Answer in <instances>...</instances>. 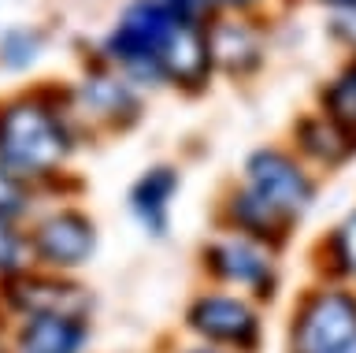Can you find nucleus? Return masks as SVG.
<instances>
[{
    "label": "nucleus",
    "instance_id": "f257e3e1",
    "mask_svg": "<svg viewBox=\"0 0 356 353\" xmlns=\"http://www.w3.org/2000/svg\"><path fill=\"white\" fill-rule=\"evenodd\" d=\"M104 52L119 68H127L138 79H182L200 82L208 71V38L175 15L160 0H138L122 12L119 26L111 30Z\"/></svg>",
    "mask_w": 356,
    "mask_h": 353
},
{
    "label": "nucleus",
    "instance_id": "f03ea898",
    "mask_svg": "<svg viewBox=\"0 0 356 353\" xmlns=\"http://www.w3.org/2000/svg\"><path fill=\"white\" fill-rule=\"evenodd\" d=\"M71 152L60 112H52L38 97H15L0 104V168L15 179H44L60 171V164Z\"/></svg>",
    "mask_w": 356,
    "mask_h": 353
},
{
    "label": "nucleus",
    "instance_id": "7ed1b4c3",
    "mask_svg": "<svg viewBox=\"0 0 356 353\" xmlns=\"http://www.w3.org/2000/svg\"><path fill=\"white\" fill-rule=\"evenodd\" d=\"M289 353H356V297L349 290H316L293 313Z\"/></svg>",
    "mask_w": 356,
    "mask_h": 353
},
{
    "label": "nucleus",
    "instance_id": "20e7f679",
    "mask_svg": "<svg viewBox=\"0 0 356 353\" xmlns=\"http://www.w3.org/2000/svg\"><path fill=\"white\" fill-rule=\"evenodd\" d=\"M245 182L249 194L260 208H267L278 223L297 212H305L312 205V179L297 168L286 152H256L245 168Z\"/></svg>",
    "mask_w": 356,
    "mask_h": 353
},
{
    "label": "nucleus",
    "instance_id": "39448f33",
    "mask_svg": "<svg viewBox=\"0 0 356 353\" xmlns=\"http://www.w3.org/2000/svg\"><path fill=\"white\" fill-rule=\"evenodd\" d=\"M189 327L208 346L227 353H249L260 342V316L249 301L230 294H204L189 305Z\"/></svg>",
    "mask_w": 356,
    "mask_h": 353
},
{
    "label": "nucleus",
    "instance_id": "423d86ee",
    "mask_svg": "<svg viewBox=\"0 0 356 353\" xmlns=\"http://www.w3.org/2000/svg\"><path fill=\"white\" fill-rule=\"evenodd\" d=\"M93 246H97L93 223H89L82 212H74V208L44 216L41 223L30 230L33 260L44 264V268H52V272H67V268L86 264L93 257Z\"/></svg>",
    "mask_w": 356,
    "mask_h": 353
},
{
    "label": "nucleus",
    "instance_id": "0eeeda50",
    "mask_svg": "<svg viewBox=\"0 0 356 353\" xmlns=\"http://www.w3.org/2000/svg\"><path fill=\"white\" fill-rule=\"evenodd\" d=\"M8 308L19 320L26 316H49V313H67V316H86V297L78 294V286L56 279V275H30L22 272L15 279H8Z\"/></svg>",
    "mask_w": 356,
    "mask_h": 353
},
{
    "label": "nucleus",
    "instance_id": "6e6552de",
    "mask_svg": "<svg viewBox=\"0 0 356 353\" xmlns=\"http://www.w3.org/2000/svg\"><path fill=\"white\" fill-rule=\"evenodd\" d=\"M89 342L86 316H26L15 331V353H82Z\"/></svg>",
    "mask_w": 356,
    "mask_h": 353
},
{
    "label": "nucleus",
    "instance_id": "1a4fd4ad",
    "mask_svg": "<svg viewBox=\"0 0 356 353\" xmlns=\"http://www.w3.org/2000/svg\"><path fill=\"white\" fill-rule=\"evenodd\" d=\"M211 268L216 275H222L227 283L238 286H264V279L271 275V260L267 253L249 238H222L211 249Z\"/></svg>",
    "mask_w": 356,
    "mask_h": 353
},
{
    "label": "nucleus",
    "instance_id": "9d476101",
    "mask_svg": "<svg viewBox=\"0 0 356 353\" xmlns=\"http://www.w3.org/2000/svg\"><path fill=\"white\" fill-rule=\"evenodd\" d=\"M175 186H178V179H175L171 168H152L138 186H134L130 201H134V212L141 216L145 227L163 230V223H167V205H171Z\"/></svg>",
    "mask_w": 356,
    "mask_h": 353
},
{
    "label": "nucleus",
    "instance_id": "9b49d317",
    "mask_svg": "<svg viewBox=\"0 0 356 353\" xmlns=\"http://www.w3.org/2000/svg\"><path fill=\"white\" fill-rule=\"evenodd\" d=\"M30 235H22L15 216H0V279H15L30 272Z\"/></svg>",
    "mask_w": 356,
    "mask_h": 353
},
{
    "label": "nucleus",
    "instance_id": "f8f14e48",
    "mask_svg": "<svg viewBox=\"0 0 356 353\" xmlns=\"http://www.w3.org/2000/svg\"><path fill=\"white\" fill-rule=\"evenodd\" d=\"M41 52V34L38 30H26V26H15L0 38V60L8 68H26V63L38 60Z\"/></svg>",
    "mask_w": 356,
    "mask_h": 353
},
{
    "label": "nucleus",
    "instance_id": "ddd939ff",
    "mask_svg": "<svg viewBox=\"0 0 356 353\" xmlns=\"http://www.w3.org/2000/svg\"><path fill=\"white\" fill-rule=\"evenodd\" d=\"M327 104H330L334 123L356 130V71H349L345 79L334 82V90L327 93Z\"/></svg>",
    "mask_w": 356,
    "mask_h": 353
},
{
    "label": "nucleus",
    "instance_id": "4468645a",
    "mask_svg": "<svg viewBox=\"0 0 356 353\" xmlns=\"http://www.w3.org/2000/svg\"><path fill=\"white\" fill-rule=\"evenodd\" d=\"M86 101L97 108V112H119L122 104H130V93H127V86H119V82H111V79H93L86 86Z\"/></svg>",
    "mask_w": 356,
    "mask_h": 353
},
{
    "label": "nucleus",
    "instance_id": "2eb2a0df",
    "mask_svg": "<svg viewBox=\"0 0 356 353\" xmlns=\"http://www.w3.org/2000/svg\"><path fill=\"white\" fill-rule=\"evenodd\" d=\"M334 264L345 272V275H353L356 279V212L345 219V223L338 227V235H334Z\"/></svg>",
    "mask_w": 356,
    "mask_h": 353
},
{
    "label": "nucleus",
    "instance_id": "dca6fc26",
    "mask_svg": "<svg viewBox=\"0 0 356 353\" xmlns=\"http://www.w3.org/2000/svg\"><path fill=\"white\" fill-rule=\"evenodd\" d=\"M26 208V190L22 179H15L11 171L0 168V216H19Z\"/></svg>",
    "mask_w": 356,
    "mask_h": 353
},
{
    "label": "nucleus",
    "instance_id": "f3484780",
    "mask_svg": "<svg viewBox=\"0 0 356 353\" xmlns=\"http://www.w3.org/2000/svg\"><path fill=\"white\" fill-rule=\"evenodd\" d=\"M182 353H227V350H216V346H208V342H200V346H189Z\"/></svg>",
    "mask_w": 356,
    "mask_h": 353
},
{
    "label": "nucleus",
    "instance_id": "a211bd4d",
    "mask_svg": "<svg viewBox=\"0 0 356 353\" xmlns=\"http://www.w3.org/2000/svg\"><path fill=\"white\" fill-rule=\"evenodd\" d=\"M330 4H338V8H356V0H330Z\"/></svg>",
    "mask_w": 356,
    "mask_h": 353
},
{
    "label": "nucleus",
    "instance_id": "6ab92c4d",
    "mask_svg": "<svg viewBox=\"0 0 356 353\" xmlns=\"http://www.w3.org/2000/svg\"><path fill=\"white\" fill-rule=\"evenodd\" d=\"M227 4H249V0H227Z\"/></svg>",
    "mask_w": 356,
    "mask_h": 353
},
{
    "label": "nucleus",
    "instance_id": "aec40b11",
    "mask_svg": "<svg viewBox=\"0 0 356 353\" xmlns=\"http://www.w3.org/2000/svg\"><path fill=\"white\" fill-rule=\"evenodd\" d=\"M0 353H4V350H0Z\"/></svg>",
    "mask_w": 356,
    "mask_h": 353
}]
</instances>
